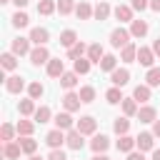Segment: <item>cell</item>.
I'll return each instance as SVG.
<instances>
[{"label":"cell","instance_id":"obj_1","mask_svg":"<svg viewBox=\"0 0 160 160\" xmlns=\"http://www.w3.org/2000/svg\"><path fill=\"white\" fill-rule=\"evenodd\" d=\"M130 38H132V35H130V30H125V28H115V30L110 32V45L122 50L125 45H130Z\"/></svg>","mask_w":160,"mask_h":160},{"label":"cell","instance_id":"obj_2","mask_svg":"<svg viewBox=\"0 0 160 160\" xmlns=\"http://www.w3.org/2000/svg\"><path fill=\"white\" fill-rule=\"evenodd\" d=\"M75 130L82 132V135H95V130H98V120H95L92 115H82V118L78 120Z\"/></svg>","mask_w":160,"mask_h":160},{"label":"cell","instance_id":"obj_3","mask_svg":"<svg viewBox=\"0 0 160 160\" xmlns=\"http://www.w3.org/2000/svg\"><path fill=\"white\" fill-rule=\"evenodd\" d=\"M30 62H32V65H45V62H50L48 48H45V45H35L32 52H30Z\"/></svg>","mask_w":160,"mask_h":160},{"label":"cell","instance_id":"obj_4","mask_svg":"<svg viewBox=\"0 0 160 160\" xmlns=\"http://www.w3.org/2000/svg\"><path fill=\"white\" fill-rule=\"evenodd\" d=\"M80 105H82V100H80V95L78 92H65L62 95V108H65V112H75V110H80Z\"/></svg>","mask_w":160,"mask_h":160},{"label":"cell","instance_id":"obj_5","mask_svg":"<svg viewBox=\"0 0 160 160\" xmlns=\"http://www.w3.org/2000/svg\"><path fill=\"white\" fill-rule=\"evenodd\" d=\"M110 82H112L115 88L128 85V82H130V70H125V68H115V70L110 72Z\"/></svg>","mask_w":160,"mask_h":160},{"label":"cell","instance_id":"obj_6","mask_svg":"<svg viewBox=\"0 0 160 160\" xmlns=\"http://www.w3.org/2000/svg\"><path fill=\"white\" fill-rule=\"evenodd\" d=\"M85 135L82 132H78V130H68V138H65V145L70 148V150H82L85 148V140H82Z\"/></svg>","mask_w":160,"mask_h":160},{"label":"cell","instance_id":"obj_7","mask_svg":"<svg viewBox=\"0 0 160 160\" xmlns=\"http://www.w3.org/2000/svg\"><path fill=\"white\" fill-rule=\"evenodd\" d=\"M65 138H68V135H65L62 130H58V128H55V130H50V132L45 135V142H48L52 150H60V145L65 142Z\"/></svg>","mask_w":160,"mask_h":160},{"label":"cell","instance_id":"obj_8","mask_svg":"<svg viewBox=\"0 0 160 160\" xmlns=\"http://www.w3.org/2000/svg\"><path fill=\"white\" fill-rule=\"evenodd\" d=\"M90 148H92V152L95 155H100V152H105L108 148H110V138L108 135H92V140H90Z\"/></svg>","mask_w":160,"mask_h":160},{"label":"cell","instance_id":"obj_9","mask_svg":"<svg viewBox=\"0 0 160 160\" xmlns=\"http://www.w3.org/2000/svg\"><path fill=\"white\" fill-rule=\"evenodd\" d=\"M152 145H155V135H152V132H140V135L135 138V148H140V152H145V150H155Z\"/></svg>","mask_w":160,"mask_h":160},{"label":"cell","instance_id":"obj_10","mask_svg":"<svg viewBox=\"0 0 160 160\" xmlns=\"http://www.w3.org/2000/svg\"><path fill=\"white\" fill-rule=\"evenodd\" d=\"M10 52H15V55H30V52H32V50H30V38H15Z\"/></svg>","mask_w":160,"mask_h":160},{"label":"cell","instance_id":"obj_11","mask_svg":"<svg viewBox=\"0 0 160 160\" xmlns=\"http://www.w3.org/2000/svg\"><path fill=\"white\" fill-rule=\"evenodd\" d=\"M48 75H50V78H62V75H65V62H62L60 58H50V62H48Z\"/></svg>","mask_w":160,"mask_h":160},{"label":"cell","instance_id":"obj_12","mask_svg":"<svg viewBox=\"0 0 160 160\" xmlns=\"http://www.w3.org/2000/svg\"><path fill=\"white\" fill-rule=\"evenodd\" d=\"M138 62L145 65V68H152V62H155V52H152V48H138Z\"/></svg>","mask_w":160,"mask_h":160},{"label":"cell","instance_id":"obj_13","mask_svg":"<svg viewBox=\"0 0 160 160\" xmlns=\"http://www.w3.org/2000/svg\"><path fill=\"white\" fill-rule=\"evenodd\" d=\"M22 88H25V80H22L20 75H10V78L5 80V90L12 92V95H15V92H22Z\"/></svg>","mask_w":160,"mask_h":160},{"label":"cell","instance_id":"obj_14","mask_svg":"<svg viewBox=\"0 0 160 160\" xmlns=\"http://www.w3.org/2000/svg\"><path fill=\"white\" fill-rule=\"evenodd\" d=\"M112 12H115V18H118L120 22H132V20H135V18H132V12H135V10H132L130 5H118Z\"/></svg>","mask_w":160,"mask_h":160},{"label":"cell","instance_id":"obj_15","mask_svg":"<svg viewBox=\"0 0 160 160\" xmlns=\"http://www.w3.org/2000/svg\"><path fill=\"white\" fill-rule=\"evenodd\" d=\"M50 40V32L45 30V28H32L30 30V42H35V45H45Z\"/></svg>","mask_w":160,"mask_h":160},{"label":"cell","instance_id":"obj_16","mask_svg":"<svg viewBox=\"0 0 160 160\" xmlns=\"http://www.w3.org/2000/svg\"><path fill=\"white\" fill-rule=\"evenodd\" d=\"M105 58V50H102V45L100 42H92V45H88V60L90 62H98L100 65V60Z\"/></svg>","mask_w":160,"mask_h":160},{"label":"cell","instance_id":"obj_17","mask_svg":"<svg viewBox=\"0 0 160 160\" xmlns=\"http://www.w3.org/2000/svg\"><path fill=\"white\" fill-rule=\"evenodd\" d=\"M130 35L132 38H145L148 35V22L140 18V20H132L130 22Z\"/></svg>","mask_w":160,"mask_h":160},{"label":"cell","instance_id":"obj_18","mask_svg":"<svg viewBox=\"0 0 160 160\" xmlns=\"http://www.w3.org/2000/svg\"><path fill=\"white\" fill-rule=\"evenodd\" d=\"M78 42H80V40H78V32H75V30H62V32H60V45H62V48L70 50V48L78 45Z\"/></svg>","mask_w":160,"mask_h":160},{"label":"cell","instance_id":"obj_19","mask_svg":"<svg viewBox=\"0 0 160 160\" xmlns=\"http://www.w3.org/2000/svg\"><path fill=\"white\" fill-rule=\"evenodd\" d=\"M155 118H158V112H155L152 105H142V108L138 110V120H140V122H155Z\"/></svg>","mask_w":160,"mask_h":160},{"label":"cell","instance_id":"obj_20","mask_svg":"<svg viewBox=\"0 0 160 160\" xmlns=\"http://www.w3.org/2000/svg\"><path fill=\"white\" fill-rule=\"evenodd\" d=\"M75 15L80 18V20H90L92 15H95V8H90V2H78V8H75Z\"/></svg>","mask_w":160,"mask_h":160},{"label":"cell","instance_id":"obj_21","mask_svg":"<svg viewBox=\"0 0 160 160\" xmlns=\"http://www.w3.org/2000/svg\"><path fill=\"white\" fill-rule=\"evenodd\" d=\"M55 125H58V130H72V115L70 112H58Z\"/></svg>","mask_w":160,"mask_h":160},{"label":"cell","instance_id":"obj_22","mask_svg":"<svg viewBox=\"0 0 160 160\" xmlns=\"http://www.w3.org/2000/svg\"><path fill=\"white\" fill-rule=\"evenodd\" d=\"M20 152H22V148H20V142H5V148H2V155L8 158V160H15V158H20Z\"/></svg>","mask_w":160,"mask_h":160},{"label":"cell","instance_id":"obj_23","mask_svg":"<svg viewBox=\"0 0 160 160\" xmlns=\"http://www.w3.org/2000/svg\"><path fill=\"white\" fill-rule=\"evenodd\" d=\"M32 118H35V122H38V125H42V122H50V118H52V110H50L48 105H40V108L35 110V115H32Z\"/></svg>","mask_w":160,"mask_h":160},{"label":"cell","instance_id":"obj_24","mask_svg":"<svg viewBox=\"0 0 160 160\" xmlns=\"http://www.w3.org/2000/svg\"><path fill=\"white\" fill-rule=\"evenodd\" d=\"M120 60H125V62H132V60H138V45H125L122 50H120Z\"/></svg>","mask_w":160,"mask_h":160},{"label":"cell","instance_id":"obj_25","mask_svg":"<svg viewBox=\"0 0 160 160\" xmlns=\"http://www.w3.org/2000/svg\"><path fill=\"white\" fill-rule=\"evenodd\" d=\"M138 100L135 98H125L122 100V112H125V118H132V115H138Z\"/></svg>","mask_w":160,"mask_h":160},{"label":"cell","instance_id":"obj_26","mask_svg":"<svg viewBox=\"0 0 160 160\" xmlns=\"http://www.w3.org/2000/svg\"><path fill=\"white\" fill-rule=\"evenodd\" d=\"M112 130H115L118 138H120V135H128V130H130V120H128V118H115Z\"/></svg>","mask_w":160,"mask_h":160},{"label":"cell","instance_id":"obj_27","mask_svg":"<svg viewBox=\"0 0 160 160\" xmlns=\"http://www.w3.org/2000/svg\"><path fill=\"white\" fill-rule=\"evenodd\" d=\"M60 85H62V88L70 92V90L78 85V72H75V70H72V72H65V75L60 78Z\"/></svg>","mask_w":160,"mask_h":160},{"label":"cell","instance_id":"obj_28","mask_svg":"<svg viewBox=\"0 0 160 160\" xmlns=\"http://www.w3.org/2000/svg\"><path fill=\"white\" fill-rule=\"evenodd\" d=\"M132 98H135L138 102H148V100H150V85H138V88L132 90Z\"/></svg>","mask_w":160,"mask_h":160},{"label":"cell","instance_id":"obj_29","mask_svg":"<svg viewBox=\"0 0 160 160\" xmlns=\"http://www.w3.org/2000/svg\"><path fill=\"white\" fill-rule=\"evenodd\" d=\"M18 110H20V115H25V118H28V115H35V110H38V108H35V100H32V98H28V100H20Z\"/></svg>","mask_w":160,"mask_h":160},{"label":"cell","instance_id":"obj_30","mask_svg":"<svg viewBox=\"0 0 160 160\" xmlns=\"http://www.w3.org/2000/svg\"><path fill=\"white\" fill-rule=\"evenodd\" d=\"M15 130H18V135L30 138V135H32V130H35V122H30V120H20V122L15 125Z\"/></svg>","mask_w":160,"mask_h":160},{"label":"cell","instance_id":"obj_31","mask_svg":"<svg viewBox=\"0 0 160 160\" xmlns=\"http://www.w3.org/2000/svg\"><path fill=\"white\" fill-rule=\"evenodd\" d=\"M18 142H20V148H22L25 155H35V150H38V140H32V138H20Z\"/></svg>","mask_w":160,"mask_h":160},{"label":"cell","instance_id":"obj_32","mask_svg":"<svg viewBox=\"0 0 160 160\" xmlns=\"http://www.w3.org/2000/svg\"><path fill=\"white\" fill-rule=\"evenodd\" d=\"M132 148H135V138H130V135H120V140H118V150H120V152H132Z\"/></svg>","mask_w":160,"mask_h":160},{"label":"cell","instance_id":"obj_33","mask_svg":"<svg viewBox=\"0 0 160 160\" xmlns=\"http://www.w3.org/2000/svg\"><path fill=\"white\" fill-rule=\"evenodd\" d=\"M55 10H58V2L55 0H40L38 2V12L40 15H52Z\"/></svg>","mask_w":160,"mask_h":160},{"label":"cell","instance_id":"obj_34","mask_svg":"<svg viewBox=\"0 0 160 160\" xmlns=\"http://www.w3.org/2000/svg\"><path fill=\"white\" fill-rule=\"evenodd\" d=\"M2 70H15L18 68V55L15 52H2Z\"/></svg>","mask_w":160,"mask_h":160},{"label":"cell","instance_id":"obj_35","mask_svg":"<svg viewBox=\"0 0 160 160\" xmlns=\"http://www.w3.org/2000/svg\"><path fill=\"white\" fill-rule=\"evenodd\" d=\"M28 95H30L32 100H40V98L45 95V88H42V82H38V80H35V82H30V85H28Z\"/></svg>","mask_w":160,"mask_h":160},{"label":"cell","instance_id":"obj_36","mask_svg":"<svg viewBox=\"0 0 160 160\" xmlns=\"http://www.w3.org/2000/svg\"><path fill=\"white\" fill-rule=\"evenodd\" d=\"M105 100H108L110 105H118V102H122L125 98H122V92H120V88H115V85H112V88H110V90L105 92Z\"/></svg>","mask_w":160,"mask_h":160},{"label":"cell","instance_id":"obj_37","mask_svg":"<svg viewBox=\"0 0 160 160\" xmlns=\"http://www.w3.org/2000/svg\"><path fill=\"white\" fill-rule=\"evenodd\" d=\"M90 65H92V62H90L88 58H78V60H75V68H72V70H75L78 75H88V72H90Z\"/></svg>","mask_w":160,"mask_h":160},{"label":"cell","instance_id":"obj_38","mask_svg":"<svg viewBox=\"0 0 160 160\" xmlns=\"http://www.w3.org/2000/svg\"><path fill=\"white\" fill-rule=\"evenodd\" d=\"M75 0H58V12L60 15H70V12H75Z\"/></svg>","mask_w":160,"mask_h":160},{"label":"cell","instance_id":"obj_39","mask_svg":"<svg viewBox=\"0 0 160 160\" xmlns=\"http://www.w3.org/2000/svg\"><path fill=\"white\" fill-rule=\"evenodd\" d=\"M145 85H150V88H158L160 85V68H150L148 70V75H145Z\"/></svg>","mask_w":160,"mask_h":160},{"label":"cell","instance_id":"obj_40","mask_svg":"<svg viewBox=\"0 0 160 160\" xmlns=\"http://www.w3.org/2000/svg\"><path fill=\"white\" fill-rule=\"evenodd\" d=\"M115 65H118V58H115V55H105V58L100 60V70H105V72H112Z\"/></svg>","mask_w":160,"mask_h":160},{"label":"cell","instance_id":"obj_41","mask_svg":"<svg viewBox=\"0 0 160 160\" xmlns=\"http://www.w3.org/2000/svg\"><path fill=\"white\" fill-rule=\"evenodd\" d=\"M78 95H80L82 102H92V100H95V88H92V85H82Z\"/></svg>","mask_w":160,"mask_h":160},{"label":"cell","instance_id":"obj_42","mask_svg":"<svg viewBox=\"0 0 160 160\" xmlns=\"http://www.w3.org/2000/svg\"><path fill=\"white\" fill-rule=\"evenodd\" d=\"M110 15V5L108 2H98L95 5V20H108Z\"/></svg>","mask_w":160,"mask_h":160},{"label":"cell","instance_id":"obj_43","mask_svg":"<svg viewBox=\"0 0 160 160\" xmlns=\"http://www.w3.org/2000/svg\"><path fill=\"white\" fill-rule=\"evenodd\" d=\"M82 52H88V48H85V42H78V45H72L68 50V58L70 60H78V58H82Z\"/></svg>","mask_w":160,"mask_h":160},{"label":"cell","instance_id":"obj_44","mask_svg":"<svg viewBox=\"0 0 160 160\" xmlns=\"http://www.w3.org/2000/svg\"><path fill=\"white\" fill-rule=\"evenodd\" d=\"M15 132H18V130H15L10 122H5V125L0 128V138H2L5 142H12V135H15Z\"/></svg>","mask_w":160,"mask_h":160},{"label":"cell","instance_id":"obj_45","mask_svg":"<svg viewBox=\"0 0 160 160\" xmlns=\"http://www.w3.org/2000/svg\"><path fill=\"white\" fill-rule=\"evenodd\" d=\"M28 22H30V18H28L25 12H20V10L12 15V25H15V28H28Z\"/></svg>","mask_w":160,"mask_h":160},{"label":"cell","instance_id":"obj_46","mask_svg":"<svg viewBox=\"0 0 160 160\" xmlns=\"http://www.w3.org/2000/svg\"><path fill=\"white\" fill-rule=\"evenodd\" d=\"M130 8H132V10H138V12H142L145 8H150V0H132V2H130Z\"/></svg>","mask_w":160,"mask_h":160},{"label":"cell","instance_id":"obj_47","mask_svg":"<svg viewBox=\"0 0 160 160\" xmlns=\"http://www.w3.org/2000/svg\"><path fill=\"white\" fill-rule=\"evenodd\" d=\"M48 160H68V158H65V152H62V150H52V152L48 155Z\"/></svg>","mask_w":160,"mask_h":160},{"label":"cell","instance_id":"obj_48","mask_svg":"<svg viewBox=\"0 0 160 160\" xmlns=\"http://www.w3.org/2000/svg\"><path fill=\"white\" fill-rule=\"evenodd\" d=\"M128 160H145V155H142V152H135V150H132V152H128Z\"/></svg>","mask_w":160,"mask_h":160},{"label":"cell","instance_id":"obj_49","mask_svg":"<svg viewBox=\"0 0 160 160\" xmlns=\"http://www.w3.org/2000/svg\"><path fill=\"white\" fill-rule=\"evenodd\" d=\"M152 135H155V138H160V120H155V122H152Z\"/></svg>","mask_w":160,"mask_h":160},{"label":"cell","instance_id":"obj_50","mask_svg":"<svg viewBox=\"0 0 160 160\" xmlns=\"http://www.w3.org/2000/svg\"><path fill=\"white\" fill-rule=\"evenodd\" d=\"M152 52H155V55H160V38L152 42Z\"/></svg>","mask_w":160,"mask_h":160},{"label":"cell","instance_id":"obj_51","mask_svg":"<svg viewBox=\"0 0 160 160\" xmlns=\"http://www.w3.org/2000/svg\"><path fill=\"white\" fill-rule=\"evenodd\" d=\"M150 8H152L155 12H160V0H150Z\"/></svg>","mask_w":160,"mask_h":160},{"label":"cell","instance_id":"obj_52","mask_svg":"<svg viewBox=\"0 0 160 160\" xmlns=\"http://www.w3.org/2000/svg\"><path fill=\"white\" fill-rule=\"evenodd\" d=\"M12 2H15V5H18V10H20V8H25L30 0H12Z\"/></svg>","mask_w":160,"mask_h":160},{"label":"cell","instance_id":"obj_53","mask_svg":"<svg viewBox=\"0 0 160 160\" xmlns=\"http://www.w3.org/2000/svg\"><path fill=\"white\" fill-rule=\"evenodd\" d=\"M90 160H110V158H108V155H105V152H100V155H92V158H90Z\"/></svg>","mask_w":160,"mask_h":160},{"label":"cell","instance_id":"obj_54","mask_svg":"<svg viewBox=\"0 0 160 160\" xmlns=\"http://www.w3.org/2000/svg\"><path fill=\"white\" fill-rule=\"evenodd\" d=\"M152 160H160V148H155V150H152Z\"/></svg>","mask_w":160,"mask_h":160},{"label":"cell","instance_id":"obj_55","mask_svg":"<svg viewBox=\"0 0 160 160\" xmlns=\"http://www.w3.org/2000/svg\"><path fill=\"white\" fill-rule=\"evenodd\" d=\"M28 160H42V158H38V155H30V158H28Z\"/></svg>","mask_w":160,"mask_h":160},{"label":"cell","instance_id":"obj_56","mask_svg":"<svg viewBox=\"0 0 160 160\" xmlns=\"http://www.w3.org/2000/svg\"><path fill=\"white\" fill-rule=\"evenodd\" d=\"M0 2H12V0H0Z\"/></svg>","mask_w":160,"mask_h":160}]
</instances>
